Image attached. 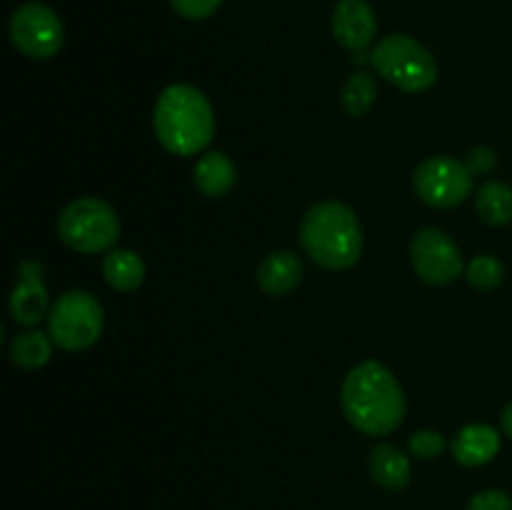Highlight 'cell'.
I'll list each match as a JSON object with an SVG mask.
<instances>
[{
	"label": "cell",
	"instance_id": "7402d4cb",
	"mask_svg": "<svg viewBox=\"0 0 512 510\" xmlns=\"http://www.w3.org/2000/svg\"><path fill=\"white\" fill-rule=\"evenodd\" d=\"M173 10L188 20H205L215 15L223 0H170Z\"/></svg>",
	"mask_w": 512,
	"mask_h": 510
},
{
	"label": "cell",
	"instance_id": "6da1fadb",
	"mask_svg": "<svg viewBox=\"0 0 512 510\" xmlns=\"http://www.w3.org/2000/svg\"><path fill=\"white\" fill-rule=\"evenodd\" d=\"M343 413L365 435H388L405 420V393L395 375L378 360H363L345 375Z\"/></svg>",
	"mask_w": 512,
	"mask_h": 510
},
{
	"label": "cell",
	"instance_id": "44dd1931",
	"mask_svg": "<svg viewBox=\"0 0 512 510\" xmlns=\"http://www.w3.org/2000/svg\"><path fill=\"white\" fill-rule=\"evenodd\" d=\"M408 448H410V453L418 455V458L430 460V458H435V455L443 453L445 440H443V435L435 433V430H418V433L410 435Z\"/></svg>",
	"mask_w": 512,
	"mask_h": 510
},
{
	"label": "cell",
	"instance_id": "603a6c76",
	"mask_svg": "<svg viewBox=\"0 0 512 510\" xmlns=\"http://www.w3.org/2000/svg\"><path fill=\"white\" fill-rule=\"evenodd\" d=\"M465 510H512V498L505 490H483L470 498L468 508Z\"/></svg>",
	"mask_w": 512,
	"mask_h": 510
},
{
	"label": "cell",
	"instance_id": "9a60e30c",
	"mask_svg": "<svg viewBox=\"0 0 512 510\" xmlns=\"http://www.w3.org/2000/svg\"><path fill=\"white\" fill-rule=\"evenodd\" d=\"M103 278L118 293H133L145 280V263L128 248L110 250L103 258Z\"/></svg>",
	"mask_w": 512,
	"mask_h": 510
},
{
	"label": "cell",
	"instance_id": "52a82bcc",
	"mask_svg": "<svg viewBox=\"0 0 512 510\" xmlns=\"http://www.w3.org/2000/svg\"><path fill=\"white\" fill-rule=\"evenodd\" d=\"M473 178L465 163L448 155H435L415 168L413 185L420 200L430 208H455L473 193Z\"/></svg>",
	"mask_w": 512,
	"mask_h": 510
},
{
	"label": "cell",
	"instance_id": "30bf717a",
	"mask_svg": "<svg viewBox=\"0 0 512 510\" xmlns=\"http://www.w3.org/2000/svg\"><path fill=\"white\" fill-rule=\"evenodd\" d=\"M333 35L350 53H363L378 35V18L368 0H338L333 10Z\"/></svg>",
	"mask_w": 512,
	"mask_h": 510
},
{
	"label": "cell",
	"instance_id": "5bb4252c",
	"mask_svg": "<svg viewBox=\"0 0 512 510\" xmlns=\"http://www.w3.org/2000/svg\"><path fill=\"white\" fill-rule=\"evenodd\" d=\"M235 185V165L225 153H205L195 165V188L208 198H223Z\"/></svg>",
	"mask_w": 512,
	"mask_h": 510
},
{
	"label": "cell",
	"instance_id": "3957f363",
	"mask_svg": "<svg viewBox=\"0 0 512 510\" xmlns=\"http://www.w3.org/2000/svg\"><path fill=\"white\" fill-rule=\"evenodd\" d=\"M300 243L313 263L328 270L353 268L363 253V228L353 210L338 200L313 205L300 223Z\"/></svg>",
	"mask_w": 512,
	"mask_h": 510
},
{
	"label": "cell",
	"instance_id": "ac0fdd59",
	"mask_svg": "<svg viewBox=\"0 0 512 510\" xmlns=\"http://www.w3.org/2000/svg\"><path fill=\"white\" fill-rule=\"evenodd\" d=\"M50 343L53 340L48 335L38 333V330H28V333H20L13 338V343H10V358L23 370L43 368L50 360V353H53V345Z\"/></svg>",
	"mask_w": 512,
	"mask_h": 510
},
{
	"label": "cell",
	"instance_id": "d4e9b609",
	"mask_svg": "<svg viewBox=\"0 0 512 510\" xmlns=\"http://www.w3.org/2000/svg\"><path fill=\"white\" fill-rule=\"evenodd\" d=\"M503 430H505V435L512 440V403L503 410Z\"/></svg>",
	"mask_w": 512,
	"mask_h": 510
},
{
	"label": "cell",
	"instance_id": "8992f818",
	"mask_svg": "<svg viewBox=\"0 0 512 510\" xmlns=\"http://www.w3.org/2000/svg\"><path fill=\"white\" fill-rule=\"evenodd\" d=\"M103 305L85 290H68L53 303L48 315V335L58 348L85 350L103 333Z\"/></svg>",
	"mask_w": 512,
	"mask_h": 510
},
{
	"label": "cell",
	"instance_id": "d6986e66",
	"mask_svg": "<svg viewBox=\"0 0 512 510\" xmlns=\"http://www.w3.org/2000/svg\"><path fill=\"white\" fill-rule=\"evenodd\" d=\"M375 98H378V85L365 73L350 75L343 85V93H340L343 108L350 118H360V115L368 113L373 108Z\"/></svg>",
	"mask_w": 512,
	"mask_h": 510
},
{
	"label": "cell",
	"instance_id": "5b68a950",
	"mask_svg": "<svg viewBox=\"0 0 512 510\" xmlns=\"http://www.w3.org/2000/svg\"><path fill=\"white\" fill-rule=\"evenodd\" d=\"M58 235L75 253L95 255L113 248L120 235V220L105 200L78 198L60 213Z\"/></svg>",
	"mask_w": 512,
	"mask_h": 510
},
{
	"label": "cell",
	"instance_id": "8fae6325",
	"mask_svg": "<svg viewBox=\"0 0 512 510\" xmlns=\"http://www.w3.org/2000/svg\"><path fill=\"white\" fill-rule=\"evenodd\" d=\"M10 315L18 325H35L48 313V290L43 285V265L25 260L18 268V285L10 293Z\"/></svg>",
	"mask_w": 512,
	"mask_h": 510
},
{
	"label": "cell",
	"instance_id": "4fadbf2b",
	"mask_svg": "<svg viewBox=\"0 0 512 510\" xmlns=\"http://www.w3.org/2000/svg\"><path fill=\"white\" fill-rule=\"evenodd\" d=\"M500 453V433L488 423H470L455 435L453 455L460 465L478 468Z\"/></svg>",
	"mask_w": 512,
	"mask_h": 510
},
{
	"label": "cell",
	"instance_id": "e0dca14e",
	"mask_svg": "<svg viewBox=\"0 0 512 510\" xmlns=\"http://www.w3.org/2000/svg\"><path fill=\"white\" fill-rule=\"evenodd\" d=\"M475 208L488 225H508L512 220V188L500 180H490L475 195Z\"/></svg>",
	"mask_w": 512,
	"mask_h": 510
},
{
	"label": "cell",
	"instance_id": "7a4b0ae2",
	"mask_svg": "<svg viewBox=\"0 0 512 510\" xmlns=\"http://www.w3.org/2000/svg\"><path fill=\"white\" fill-rule=\"evenodd\" d=\"M153 125L165 150L183 158L198 155L213 140V105L195 85H168L155 103Z\"/></svg>",
	"mask_w": 512,
	"mask_h": 510
},
{
	"label": "cell",
	"instance_id": "7c38bea8",
	"mask_svg": "<svg viewBox=\"0 0 512 510\" xmlns=\"http://www.w3.org/2000/svg\"><path fill=\"white\" fill-rule=\"evenodd\" d=\"M303 280V263L293 250H273L258 265V283L268 295H288Z\"/></svg>",
	"mask_w": 512,
	"mask_h": 510
},
{
	"label": "cell",
	"instance_id": "2e32d148",
	"mask_svg": "<svg viewBox=\"0 0 512 510\" xmlns=\"http://www.w3.org/2000/svg\"><path fill=\"white\" fill-rule=\"evenodd\" d=\"M370 475L385 490H403L410 483V460L395 445L380 443L370 453Z\"/></svg>",
	"mask_w": 512,
	"mask_h": 510
},
{
	"label": "cell",
	"instance_id": "9c48e42d",
	"mask_svg": "<svg viewBox=\"0 0 512 510\" xmlns=\"http://www.w3.org/2000/svg\"><path fill=\"white\" fill-rule=\"evenodd\" d=\"M415 273L428 285H448L463 273V253L458 243L440 228H423L410 245Z\"/></svg>",
	"mask_w": 512,
	"mask_h": 510
},
{
	"label": "cell",
	"instance_id": "cb8c5ba5",
	"mask_svg": "<svg viewBox=\"0 0 512 510\" xmlns=\"http://www.w3.org/2000/svg\"><path fill=\"white\" fill-rule=\"evenodd\" d=\"M465 165H468L473 175H488L493 173L495 165H498V155H495V150L488 148V145H478V148L470 150L468 163Z\"/></svg>",
	"mask_w": 512,
	"mask_h": 510
},
{
	"label": "cell",
	"instance_id": "ba28073f",
	"mask_svg": "<svg viewBox=\"0 0 512 510\" xmlns=\"http://www.w3.org/2000/svg\"><path fill=\"white\" fill-rule=\"evenodd\" d=\"M10 40L25 58L48 60L63 48L65 30L53 8L25 3L10 18Z\"/></svg>",
	"mask_w": 512,
	"mask_h": 510
},
{
	"label": "cell",
	"instance_id": "277c9868",
	"mask_svg": "<svg viewBox=\"0 0 512 510\" xmlns=\"http://www.w3.org/2000/svg\"><path fill=\"white\" fill-rule=\"evenodd\" d=\"M368 60L388 83L405 93H423L438 80V63L433 53L410 35H388L375 45Z\"/></svg>",
	"mask_w": 512,
	"mask_h": 510
},
{
	"label": "cell",
	"instance_id": "ffe728a7",
	"mask_svg": "<svg viewBox=\"0 0 512 510\" xmlns=\"http://www.w3.org/2000/svg\"><path fill=\"white\" fill-rule=\"evenodd\" d=\"M465 278L473 288L478 290H493L503 283L505 268L498 258L493 255H478L475 260H470L468 270H465Z\"/></svg>",
	"mask_w": 512,
	"mask_h": 510
}]
</instances>
